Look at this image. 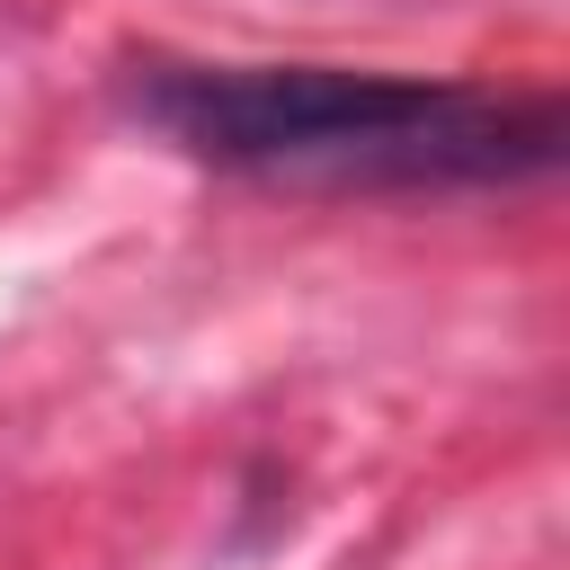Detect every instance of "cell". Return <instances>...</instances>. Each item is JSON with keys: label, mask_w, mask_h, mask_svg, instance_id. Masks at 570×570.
<instances>
[{"label": "cell", "mask_w": 570, "mask_h": 570, "mask_svg": "<svg viewBox=\"0 0 570 570\" xmlns=\"http://www.w3.org/2000/svg\"><path fill=\"white\" fill-rule=\"evenodd\" d=\"M125 107L187 160L285 196H472L561 169V89L401 80L338 62H178L134 53Z\"/></svg>", "instance_id": "1"}]
</instances>
